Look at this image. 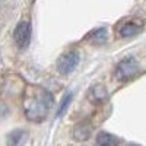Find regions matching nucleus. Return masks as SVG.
Segmentation results:
<instances>
[{"mask_svg":"<svg viewBox=\"0 0 146 146\" xmlns=\"http://www.w3.org/2000/svg\"><path fill=\"white\" fill-rule=\"evenodd\" d=\"M13 38H15V42L19 48H27L29 41H31V23L25 22V21L19 22L15 28Z\"/></svg>","mask_w":146,"mask_h":146,"instance_id":"7ed1b4c3","label":"nucleus"},{"mask_svg":"<svg viewBox=\"0 0 146 146\" xmlns=\"http://www.w3.org/2000/svg\"><path fill=\"white\" fill-rule=\"evenodd\" d=\"M70 100H72V94L70 92H67L64 96H63V100H62V105H60V108H58V115H62L63 114V111L67 108V105L70 104Z\"/></svg>","mask_w":146,"mask_h":146,"instance_id":"9b49d317","label":"nucleus"},{"mask_svg":"<svg viewBox=\"0 0 146 146\" xmlns=\"http://www.w3.org/2000/svg\"><path fill=\"white\" fill-rule=\"evenodd\" d=\"M129 146H139V145H129Z\"/></svg>","mask_w":146,"mask_h":146,"instance_id":"f8f14e48","label":"nucleus"},{"mask_svg":"<svg viewBox=\"0 0 146 146\" xmlns=\"http://www.w3.org/2000/svg\"><path fill=\"white\" fill-rule=\"evenodd\" d=\"M88 40L92 42V44H96V45H101L107 41V31L104 28L101 29H95L89 36H88Z\"/></svg>","mask_w":146,"mask_h":146,"instance_id":"6e6552de","label":"nucleus"},{"mask_svg":"<svg viewBox=\"0 0 146 146\" xmlns=\"http://www.w3.org/2000/svg\"><path fill=\"white\" fill-rule=\"evenodd\" d=\"M78 64H79V53L70 51V53H66L64 56H62L58 58L57 67H58V72L62 75H69V73H72L76 69Z\"/></svg>","mask_w":146,"mask_h":146,"instance_id":"20e7f679","label":"nucleus"},{"mask_svg":"<svg viewBox=\"0 0 146 146\" xmlns=\"http://www.w3.org/2000/svg\"><path fill=\"white\" fill-rule=\"evenodd\" d=\"M91 135V127L86 123H82L75 129V139L78 140H86Z\"/></svg>","mask_w":146,"mask_h":146,"instance_id":"1a4fd4ad","label":"nucleus"},{"mask_svg":"<svg viewBox=\"0 0 146 146\" xmlns=\"http://www.w3.org/2000/svg\"><path fill=\"white\" fill-rule=\"evenodd\" d=\"M0 88H2V82H0Z\"/></svg>","mask_w":146,"mask_h":146,"instance_id":"ddd939ff","label":"nucleus"},{"mask_svg":"<svg viewBox=\"0 0 146 146\" xmlns=\"http://www.w3.org/2000/svg\"><path fill=\"white\" fill-rule=\"evenodd\" d=\"M53 105V95L38 85H29L23 94V111L28 120L40 123L45 120Z\"/></svg>","mask_w":146,"mask_h":146,"instance_id":"f257e3e1","label":"nucleus"},{"mask_svg":"<svg viewBox=\"0 0 146 146\" xmlns=\"http://www.w3.org/2000/svg\"><path fill=\"white\" fill-rule=\"evenodd\" d=\"M139 72V64L135 58H124L123 62H120L117 69H115V78L118 80H129L133 79Z\"/></svg>","mask_w":146,"mask_h":146,"instance_id":"f03ea898","label":"nucleus"},{"mask_svg":"<svg viewBox=\"0 0 146 146\" xmlns=\"http://www.w3.org/2000/svg\"><path fill=\"white\" fill-rule=\"evenodd\" d=\"M89 98L92 100V102H102L107 98V91L102 85H95L89 92Z\"/></svg>","mask_w":146,"mask_h":146,"instance_id":"0eeeda50","label":"nucleus"},{"mask_svg":"<svg viewBox=\"0 0 146 146\" xmlns=\"http://www.w3.org/2000/svg\"><path fill=\"white\" fill-rule=\"evenodd\" d=\"M96 146H118V139L114 135L101 131L96 136Z\"/></svg>","mask_w":146,"mask_h":146,"instance_id":"423d86ee","label":"nucleus"},{"mask_svg":"<svg viewBox=\"0 0 146 146\" xmlns=\"http://www.w3.org/2000/svg\"><path fill=\"white\" fill-rule=\"evenodd\" d=\"M142 27H143L142 22L135 21V19H127V21L120 23V27H118V35L123 36V38L133 36V35H136L137 32H140Z\"/></svg>","mask_w":146,"mask_h":146,"instance_id":"39448f33","label":"nucleus"},{"mask_svg":"<svg viewBox=\"0 0 146 146\" xmlns=\"http://www.w3.org/2000/svg\"><path fill=\"white\" fill-rule=\"evenodd\" d=\"M23 135H25V133L21 131V130H19V131L10 133L9 137H7V145H9V146H19L21 140L23 139Z\"/></svg>","mask_w":146,"mask_h":146,"instance_id":"9d476101","label":"nucleus"}]
</instances>
